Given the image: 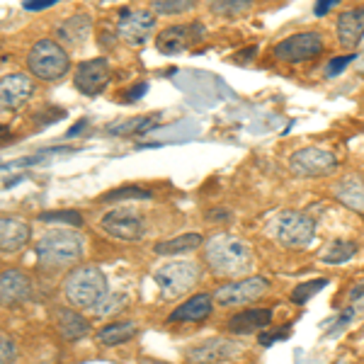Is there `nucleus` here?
Returning a JSON list of instances; mask_svg holds the SVG:
<instances>
[{
    "label": "nucleus",
    "instance_id": "29",
    "mask_svg": "<svg viewBox=\"0 0 364 364\" xmlns=\"http://www.w3.org/2000/svg\"><path fill=\"white\" fill-rule=\"evenodd\" d=\"M328 287V279L326 277H318V279H309V282H301L299 287H294V291H291V301L294 304H306L311 301L316 294H321L323 289Z\"/></svg>",
    "mask_w": 364,
    "mask_h": 364
},
{
    "label": "nucleus",
    "instance_id": "19",
    "mask_svg": "<svg viewBox=\"0 0 364 364\" xmlns=\"http://www.w3.org/2000/svg\"><path fill=\"white\" fill-rule=\"evenodd\" d=\"M269 321H272V309H248L231 316L226 323V331L233 336H252V333L267 328Z\"/></svg>",
    "mask_w": 364,
    "mask_h": 364
},
{
    "label": "nucleus",
    "instance_id": "42",
    "mask_svg": "<svg viewBox=\"0 0 364 364\" xmlns=\"http://www.w3.org/2000/svg\"><path fill=\"white\" fill-rule=\"evenodd\" d=\"M87 127V119H80L78 122V124H75V127H70L68 129V134H66V139H73L75 136V134H80V132H83V129Z\"/></svg>",
    "mask_w": 364,
    "mask_h": 364
},
{
    "label": "nucleus",
    "instance_id": "32",
    "mask_svg": "<svg viewBox=\"0 0 364 364\" xmlns=\"http://www.w3.org/2000/svg\"><path fill=\"white\" fill-rule=\"evenodd\" d=\"M39 221H49V224L61 221V224H66V226H83V216H80V211H75V209L44 211V214H39Z\"/></svg>",
    "mask_w": 364,
    "mask_h": 364
},
{
    "label": "nucleus",
    "instance_id": "43",
    "mask_svg": "<svg viewBox=\"0 0 364 364\" xmlns=\"http://www.w3.org/2000/svg\"><path fill=\"white\" fill-rule=\"evenodd\" d=\"M252 54H255V46H250V49L240 51V54H238V61H245V58H250Z\"/></svg>",
    "mask_w": 364,
    "mask_h": 364
},
{
    "label": "nucleus",
    "instance_id": "13",
    "mask_svg": "<svg viewBox=\"0 0 364 364\" xmlns=\"http://www.w3.org/2000/svg\"><path fill=\"white\" fill-rule=\"evenodd\" d=\"M100 226L117 240H127V243H136L144 236V219L136 211L119 207L112 209L100 219Z\"/></svg>",
    "mask_w": 364,
    "mask_h": 364
},
{
    "label": "nucleus",
    "instance_id": "5",
    "mask_svg": "<svg viewBox=\"0 0 364 364\" xmlns=\"http://www.w3.org/2000/svg\"><path fill=\"white\" fill-rule=\"evenodd\" d=\"M267 233L284 248H306L316 236V221L304 211H279L267 224Z\"/></svg>",
    "mask_w": 364,
    "mask_h": 364
},
{
    "label": "nucleus",
    "instance_id": "20",
    "mask_svg": "<svg viewBox=\"0 0 364 364\" xmlns=\"http://www.w3.org/2000/svg\"><path fill=\"white\" fill-rule=\"evenodd\" d=\"M32 294V284L22 272L17 269H5L0 277V301L3 306H15V304L27 301Z\"/></svg>",
    "mask_w": 364,
    "mask_h": 364
},
{
    "label": "nucleus",
    "instance_id": "8",
    "mask_svg": "<svg viewBox=\"0 0 364 364\" xmlns=\"http://www.w3.org/2000/svg\"><path fill=\"white\" fill-rule=\"evenodd\" d=\"M156 29V13L146 8H122L117 20V37L129 46H141L149 42Z\"/></svg>",
    "mask_w": 364,
    "mask_h": 364
},
{
    "label": "nucleus",
    "instance_id": "18",
    "mask_svg": "<svg viewBox=\"0 0 364 364\" xmlns=\"http://www.w3.org/2000/svg\"><path fill=\"white\" fill-rule=\"evenodd\" d=\"M214 311V294H195L187 301H182L173 314L168 316V323H199L209 318Z\"/></svg>",
    "mask_w": 364,
    "mask_h": 364
},
{
    "label": "nucleus",
    "instance_id": "31",
    "mask_svg": "<svg viewBox=\"0 0 364 364\" xmlns=\"http://www.w3.org/2000/svg\"><path fill=\"white\" fill-rule=\"evenodd\" d=\"M195 8V3L190 0H154L151 3V10L156 15H182V13H190Z\"/></svg>",
    "mask_w": 364,
    "mask_h": 364
},
{
    "label": "nucleus",
    "instance_id": "6",
    "mask_svg": "<svg viewBox=\"0 0 364 364\" xmlns=\"http://www.w3.org/2000/svg\"><path fill=\"white\" fill-rule=\"evenodd\" d=\"M154 282L161 289V299L175 301V299L185 296L192 291L199 282V265L192 260H173L166 262L163 267L156 269Z\"/></svg>",
    "mask_w": 364,
    "mask_h": 364
},
{
    "label": "nucleus",
    "instance_id": "34",
    "mask_svg": "<svg viewBox=\"0 0 364 364\" xmlns=\"http://www.w3.org/2000/svg\"><path fill=\"white\" fill-rule=\"evenodd\" d=\"M15 357H17L15 343L10 340L8 333H3V336H0V364H13Z\"/></svg>",
    "mask_w": 364,
    "mask_h": 364
},
{
    "label": "nucleus",
    "instance_id": "37",
    "mask_svg": "<svg viewBox=\"0 0 364 364\" xmlns=\"http://www.w3.org/2000/svg\"><path fill=\"white\" fill-rule=\"evenodd\" d=\"M289 333H291V328H284V331L279 328V331H274V333H262L260 345H265V348H267V345L277 343V340H287V338H289Z\"/></svg>",
    "mask_w": 364,
    "mask_h": 364
},
{
    "label": "nucleus",
    "instance_id": "24",
    "mask_svg": "<svg viewBox=\"0 0 364 364\" xmlns=\"http://www.w3.org/2000/svg\"><path fill=\"white\" fill-rule=\"evenodd\" d=\"M136 323L134 321H117V323H107L95 333L97 345L102 348H117V345H124L127 340H132L136 336Z\"/></svg>",
    "mask_w": 364,
    "mask_h": 364
},
{
    "label": "nucleus",
    "instance_id": "7",
    "mask_svg": "<svg viewBox=\"0 0 364 364\" xmlns=\"http://www.w3.org/2000/svg\"><path fill=\"white\" fill-rule=\"evenodd\" d=\"M323 49H326L323 34L316 32V29H304V32L289 34V37H284L282 42L274 44L272 56L284 63H301L309 61V58L321 56Z\"/></svg>",
    "mask_w": 364,
    "mask_h": 364
},
{
    "label": "nucleus",
    "instance_id": "23",
    "mask_svg": "<svg viewBox=\"0 0 364 364\" xmlns=\"http://www.w3.org/2000/svg\"><path fill=\"white\" fill-rule=\"evenodd\" d=\"M333 195L340 204H345L352 211L364 214V178L360 175H348L333 187Z\"/></svg>",
    "mask_w": 364,
    "mask_h": 364
},
{
    "label": "nucleus",
    "instance_id": "9",
    "mask_svg": "<svg viewBox=\"0 0 364 364\" xmlns=\"http://www.w3.org/2000/svg\"><path fill=\"white\" fill-rule=\"evenodd\" d=\"M269 289V282L265 277H243L236 282H228L214 289V301L221 306H245V304L257 301Z\"/></svg>",
    "mask_w": 364,
    "mask_h": 364
},
{
    "label": "nucleus",
    "instance_id": "14",
    "mask_svg": "<svg viewBox=\"0 0 364 364\" xmlns=\"http://www.w3.org/2000/svg\"><path fill=\"white\" fill-rule=\"evenodd\" d=\"M243 345L231 338H209L185 352V364H221L236 357Z\"/></svg>",
    "mask_w": 364,
    "mask_h": 364
},
{
    "label": "nucleus",
    "instance_id": "1",
    "mask_svg": "<svg viewBox=\"0 0 364 364\" xmlns=\"http://www.w3.org/2000/svg\"><path fill=\"white\" fill-rule=\"evenodd\" d=\"M204 262L216 277H240L252 267V250L231 233H216L204 243Z\"/></svg>",
    "mask_w": 364,
    "mask_h": 364
},
{
    "label": "nucleus",
    "instance_id": "26",
    "mask_svg": "<svg viewBox=\"0 0 364 364\" xmlns=\"http://www.w3.org/2000/svg\"><path fill=\"white\" fill-rule=\"evenodd\" d=\"M355 255H357V243H355V240L338 238V240H333L326 250H323L321 260L326 262V265H343V262L352 260Z\"/></svg>",
    "mask_w": 364,
    "mask_h": 364
},
{
    "label": "nucleus",
    "instance_id": "12",
    "mask_svg": "<svg viewBox=\"0 0 364 364\" xmlns=\"http://www.w3.org/2000/svg\"><path fill=\"white\" fill-rule=\"evenodd\" d=\"M109 78H112L109 61L105 56H97V58H90V61L78 63V68H75V73H73V85H75V90L83 92V95L95 97L109 85Z\"/></svg>",
    "mask_w": 364,
    "mask_h": 364
},
{
    "label": "nucleus",
    "instance_id": "44",
    "mask_svg": "<svg viewBox=\"0 0 364 364\" xmlns=\"http://www.w3.org/2000/svg\"><path fill=\"white\" fill-rule=\"evenodd\" d=\"M360 296H364V284L362 287H355V289H352V299H360Z\"/></svg>",
    "mask_w": 364,
    "mask_h": 364
},
{
    "label": "nucleus",
    "instance_id": "22",
    "mask_svg": "<svg viewBox=\"0 0 364 364\" xmlns=\"http://www.w3.org/2000/svg\"><path fill=\"white\" fill-rule=\"evenodd\" d=\"M27 240H29V224L20 219H10V216L0 219V250H3V255L25 248Z\"/></svg>",
    "mask_w": 364,
    "mask_h": 364
},
{
    "label": "nucleus",
    "instance_id": "16",
    "mask_svg": "<svg viewBox=\"0 0 364 364\" xmlns=\"http://www.w3.org/2000/svg\"><path fill=\"white\" fill-rule=\"evenodd\" d=\"M336 29H338V39L345 49H357L364 37V5L360 8H350L345 13H340L338 22H336Z\"/></svg>",
    "mask_w": 364,
    "mask_h": 364
},
{
    "label": "nucleus",
    "instance_id": "33",
    "mask_svg": "<svg viewBox=\"0 0 364 364\" xmlns=\"http://www.w3.org/2000/svg\"><path fill=\"white\" fill-rule=\"evenodd\" d=\"M129 304V296L124 294V291H109V296L105 299L102 304H100V306L95 309V314L97 316H112V314H119L122 309H124Z\"/></svg>",
    "mask_w": 364,
    "mask_h": 364
},
{
    "label": "nucleus",
    "instance_id": "38",
    "mask_svg": "<svg viewBox=\"0 0 364 364\" xmlns=\"http://www.w3.org/2000/svg\"><path fill=\"white\" fill-rule=\"evenodd\" d=\"M146 90H149V83H139V85H134L132 90H127L124 102H136V100H141V97L146 95Z\"/></svg>",
    "mask_w": 364,
    "mask_h": 364
},
{
    "label": "nucleus",
    "instance_id": "21",
    "mask_svg": "<svg viewBox=\"0 0 364 364\" xmlns=\"http://www.w3.org/2000/svg\"><path fill=\"white\" fill-rule=\"evenodd\" d=\"M54 326H56L58 336L63 340H68V343L85 338L87 333H90V321L83 318L80 314H75V311L68 306H61L54 311Z\"/></svg>",
    "mask_w": 364,
    "mask_h": 364
},
{
    "label": "nucleus",
    "instance_id": "40",
    "mask_svg": "<svg viewBox=\"0 0 364 364\" xmlns=\"http://www.w3.org/2000/svg\"><path fill=\"white\" fill-rule=\"evenodd\" d=\"M221 219H228V209L224 207L207 209V221H221Z\"/></svg>",
    "mask_w": 364,
    "mask_h": 364
},
{
    "label": "nucleus",
    "instance_id": "35",
    "mask_svg": "<svg viewBox=\"0 0 364 364\" xmlns=\"http://www.w3.org/2000/svg\"><path fill=\"white\" fill-rule=\"evenodd\" d=\"M355 58H357L355 54L331 58V61H328V66H326V75H328V78H333V75H338L340 70H345V68H348V63H350V61H355Z\"/></svg>",
    "mask_w": 364,
    "mask_h": 364
},
{
    "label": "nucleus",
    "instance_id": "30",
    "mask_svg": "<svg viewBox=\"0 0 364 364\" xmlns=\"http://www.w3.org/2000/svg\"><path fill=\"white\" fill-rule=\"evenodd\" d=\"M252 8L250 0H214L209 5V10L214 15H221V17H238L243 13H248Z\"/></svg>",
    "mask_w": 364,
    "mask_h": 364
},
{
    "label": "nucleus",
    "instance_id": "17",
    "mask_svg": "<svg viewBox=\"0 0 364 364\" xmlns=\"http://www.w3.org/2000/svg\"><path fill=\"white\" fill-rule=\"evenodd\" d=\"M90 27H92V17L87 13H75L66 17L63 22L56 25V37L58 42H63L68 49H80L83 42L90 34Z\"/></svg>",
    "mask_w": 364,
    "mask_h": 364
},
{
    "label": "nucleus",
    "instance_id": "2",
    "mask_svg": "<svg viewBox=\"0 0 364 364\" xmlns=\"http://www.w3.org/2000/svg\"><path fill=\"white\" fill-rule=\"evenodd\" d=\"M34 252H37V262L42 269H66L83 257L85 240L80 233L68 231V228H54L37 240Z\"/></svg>",
    "mask_w": 364,
    "mask_h": 364
},
{
    "label": "nucleus",
    "instance_id": "4",
    "mask_svg": "<svg viewBox=\"0 0 364 364\" xmlns=\"http://www.w3.org/2000/svg\"><path fill=\"white\" fill-rule=\"evenodd\" d=\"M27 68L32 75H37L39 80L54 83L61 80L70 68L68 51L54 39H39L27 54Z\"/></svg>",
    "mask_w": 364,
    "mask_h": 364
},
{
    "label": "nucleus",
    "instance_id": "10",
    "mask_svg": "<svg viewBox=\"0 0 364 364\" xmlns=\"http://www.w3.org/2000/svg\"><path fill=\"white\" fill-rule=\"evenodd\" d=\"M336 166H338L336 154L328 149H321V146L299 149L289 158V170L296 178H318V175L331 173Z\"/></svg>",
    "mask_w": 364,
    "mask_h": 364
},
{
    "label": "nucleus",
    "instance_id": "39",
    "mask_svg": "<svg viewBox=\"0 0 364 364\" xmlns=\"http://www.w3.org/2000/svg\"><path fill=\"white\" fill-rule=\"evenodd\" d=\"M56 0H27L25 10H46V8H54Z\"/></svg>",
    "mask_w": 364,
    "mask_h": 364
},
{
    "label": "nucleus",
    "instance_id": "36",
    "mask_svg": "<svg viewBox=\"0 0 364 364\" xmlns=\"http://www.w3.org/2000/svg\"><path fill=\"white\" fill-rule=\"evenodd\" d=\"M63 117H66V109L61 107H44L42 112H37L39 124H54V122L63 119Z\"/></svg>",
    "mask_w": 364,
    "mask_h": 364
},
{
    "label": "nucleus",
    "instance_id": "27",
    "mask_svg": "<svg viewBox=\"0 0 364 364\" xmlns=\"http://www.w3.org/2000/svg\"><path fill=\"white\" fill-rule=\"evenodd\" d=\"M154 127H156L154 117H132V119L109 124L107 132L112 134V136H129V134H146L149 129H154Z\"/></svg>",
    "mask_w": 364,
    "mask_h": 364
},
{
    "label": "nucleus",
    "instance_id": "11",
    "mask_svg": "<svg viewBox=\"0 0 364 364\" xmlns=\"http://www.w3.org/2000/svg\"><path fill=\"white\" fill-rule=\"evenodd\" d=\"M204 34H207V27H204L202 22H187V25L166 27L156 37V49L166 56L182 54V51L192 49L197 42H202Z\"/></svg>",
    "mask_w": 364,
    "mask_h": 364
},
{
    "label": "nucleus",
    "instance_id": "3",
    "mask_svg": "<svg viewBox=\"0 0 364 364\" xmlns=\"http://www.w3.org/2000/svg\"><path fill=\"white\" fill-rule=\"evenodd\" d=\"M63 296L73 309L95 311L109 296V284L102 269L85 265L78 267L63 279Z\"/></svg>",
    "mask_w": 364,
    "mask_h": 364
},
{
    "label": "nucleus",
    "instance_id": "41",
    "mask_svg": "<svg viewBox=\"0 0 364 364\" xmlns=\"http://www.w3.org/2000/svg\"><path fill=\"white\" fill-rule=\"evenodd\" d=\"M336 5H338V0H321V3L316 5V15L323 17V15H326L331 8H336Z\"/></svg>",
    "mask_w": 364,
    "mask_h": 364
},
{
    "label": "nucleus",
    "instance_id": "28",
    "mask_svg": "<svg viewBox=\"0 0 364 364\" xmlns=\"http://www.w3.org/2000/svg\"><path fill=\"white\" fill-rule=\"evenodd\" d=\"M151 190H144L139 185H124V187H114V190L105 192L102 202H129V199H151Z\"/></svg>",
    "mask_w": 364,
    "mask_h": 364
},
{
    "label": "nucleus",
    "instance_id": "15",
    "mask_svg": "<svg viewBox=\"0 0 364 364\" xmlns=\"http://www.w3.org/2000/svg\"><path fill=\"white\" fill-rule=\"evenodd\" d=\"M34 95V80L27 73H10L3 75L0 83V100L5 109H20L29 97Z\"/></svg>",
    "mask_w": 364,
    "mask_h": 364
},
{
    "label": "nucleus",
    "instance_id": "25",
    "mask_svg": "<svg viewBox=\"0 0 364 364\" xmlns=\"http://www.w3.org/2000/svg\"><path fill=\"white\" fill-rule=\"evenodd\" d=\"M207 243L202 233H182V236H175V238H168V240H161V243L154 245V252L156 255H185V252H192L197 248Z\"/></svg>",
    "mask_w": 364,
    "mask_h": 364
}]
</instances>
